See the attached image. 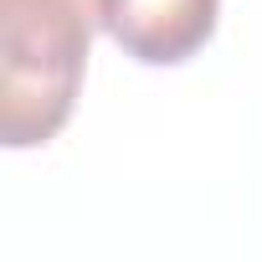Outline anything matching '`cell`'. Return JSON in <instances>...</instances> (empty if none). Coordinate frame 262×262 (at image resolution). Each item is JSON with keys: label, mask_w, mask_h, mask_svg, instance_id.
I'll use <instances>...</instances> for the list:
<instances>
[{"label": "cell", "mask_w": 262, "mask_h": 262, "mask_svg": "<svg viewBox=\"0 0 262 262\" xmlns=\"http://www.w3.org/2000/svg\"><path fill=\"white\" fill-rule=\"evenodd\" d=\"M103 0H0V139L31 149L72 118Z\"/></svg>", "instance_id": "cell-1"}, {"label": "cell", "mask_w": 262, "mask_h": 262, "mask_svg": "<svg viewBox=\"0 0 262 262\" xmlns=\"http://www.w3.org/2000/svg\"><path fill=\"white\" fill-rule=\"evenodd\" d=\"M221 16V0H103V31L144 67L190 62Z\"/></svg>", "instance_id": "cell-2"}]
</instances>
